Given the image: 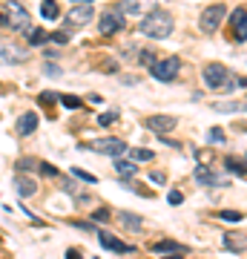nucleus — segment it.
<instances>
[{"instance_id": "28", "label": "nucleus", "mask_w": 247, "mask_h": 259, "mask_svg": "<svg viewBox=\"0 0 247 259\" xmlns=\"http://www.w3.org/2000/svg\"><path fill=\"white\" fill-rule=\"evenodd\" d=\"M58 101L64 104L66 110H78V107H81V98H75V95H61Z\"/></svg>"}, {"instance_id": "42", "label": "nucleus", "mask_w": 247, "mask_h": 259, "mask_svg": "<svg viewBox=\"0 0 247 259\" xmlns=\"http://www.w3.org/2000/svg\"><path fill=\"white\" fill-rule=\"evenodd\" d=\"M75 3H92V0H75Z\"/></svg>"}, {"instance_id": "43", "label": "nucleus", "mask_w": 247, "mask_h": 259, "mask_svg": "<svg viewBox=\"0 0 247 259\" xmlns=\"http://www.w3.org/2000/svg\"><path fill=\"white\" fill-rule=\"evenodd\" d=\"M164 259H184V257H164Z\"/></svg>"}, {"instance_id": "24", "label": "nucleus", "mask_w": 247, "mask_h": 259, "mask_svg": "<svg viewBox=\"0 0 247 259\" xmlns=\"http://www.w3.org/2000/svg\"><path fill=\"white\" fill-rule=\"evenodd\" d=\"M218 219L221 222H230V224H239L245 219V213H239V210H218Z\"/></svg>"}, {"instance_id": "15", "label": "nucleus", "mask_w": 247, "mask_h": 259, "mask_svg": "<svg viewBox=\"0 0 247 259\" xmlns=\"http://www.w3.org/2000/svg\"><path fill=\"white\" fill-rule=\"evenodd\" d=\"M15 193L17 196H23V199H29L35 190H37V185H35V179H29V176H15Z\"/></svg>"}, {"instance_id": "30", "label": "nucleus", "mask_w": 247, "mask_h": 259, "mask_svg": "<svg viewBox=\"0 0 247 259\" xmlns=\"http://www.w3.org/2000/svg\"><path fill=\"white\" fill-rule=\"evenodd\" d=\"M109 219H112V216H109V210H106V207H98V210H95V213H92V222H109Z\"/></svg>"}, {"instance_id": "21", "label": "nucleus", "mask_w": 247, "mask_h": 259, "mask_svg": "<svg viewBox=\"0 0 247 259\" xmlns=\"http://www.w3.org/2000/svg\"><path fill=\"white\" fill-rule=\"evenodd\" d=\"M40 15H43V20H58V17H61V9H58V3H55V0H43Z\"/></svg>"}, {"instance_id": "13", "label": "nucleus", "mask_w": 247, "mask_h": 259, "mask_svg": "<svg viewBox=\"0 0 247 259\" xmlns=\"http://www.w3.org/2000/svg\"><path fill=\"white\" fill-rule=\"evenodd\" d=\"M98 242L106 248V251H115V254H130V251H132L130 245H124L121 239H115V236H112V233H106V230H101V233H98Z\"/></svg>"}, {"instance_id": "5", "label": "nucleus", "mask_w": 247, "mask_h": 259, "mask_svg": "<svg viewBox=\"0 0 247 259\" xmlns=\"http://www.w3.org/2000/svg\"><path fill=\"white\" fill-rule=\"evenodd\" d=\"M6 23L12 26V29H17V32H26L29 26H32V17H29V12L20 6V3H6Z\"/></svg>"}, {"instance_id": "33", "label": "nucleus", "mask_w": 247, "mask_h": 259, "mask_svg": "<svg viewBox=\"0 0 247 259\" xmlns=\"http://www.w3.org/2000/svg\"><path fill=\"white\" fill-rule=\"evenodd\" d=\"M49 40H52V43H66V40H69V35H66V32H52Z\"/></svg>"}, {"instance_id": "27", "label": "nucleus", "mask_w": 247, "mask_h": 259, "mask_svg": "<svg viewBox=\"0 0 247 259\" xmlns=\"http://www.w3.org/2000/svg\"><path fill=\"white\" fill-rule=\"evenodd\" d=\"M245 86H247L245 75H230V86H227V92H233V89H245Z\"/></svg>"}, {"instance_id": "32", "label": "nucleus", "mask_w": 247, "mask_h": 259, "mask_svg": "<svg viewBox=\"0 0 247 259\" xmlns=\"http://www.w3.org/2000/svg\"><path fill=\"white\" fill-rule=\"evenodd\" d=\"M207 138H210L213 144H221V141H224V130H218V127H213V130L207 133Z\"/></svg>"}, {"instance_id": "2", "label": "nucleus", "mask_w": 247, "mask_h": 259, "mask_svg": "<svg viewBox=\"0 0 247 259\" xmlns=\"http://www.w3.org/2000/svg\"><path fill=\"white\" fill-rule=\"evenodd\" d=\"M230 69L224 67V64H207L204 72H201V78H204V86L207 89H213V92H227V86H230Z\"/></svg>"}, {"instance_id": "8", "label": "nucleus", "mask_w": 247, "mask_h": 259, "mask_svg": "<svg viewBox=\"0 0 247 259\" xmlns=\"http://www.w3.org/2000/svg\"><path fill=\"white\" fill-rule=\"evenodd\" d=\"M92 3H78L75 9H69V15H66V26H86L89 20H92Z\"/></svg>"}, {"instance_id": "31", "label": "nucleus", "mask_w": 247, "mask_h": 259, "mask_svg": "<svg viewBox=\"0 0 247 259\" xmlns=\"http://www.w3.org/2000/svg\"><path fill=\"white\" fill-rule=\"evenodd\" d=\"M138 61H141L144 67H152V64H155L158 58H155V52H152V49H144V52H141V58H138Z\"/></svg>"}, {"instance_id": "26", "label": "nucleus", "mask_w": 247, "mask_h": 259, "mask_svg": "<svg viewBox=\"0 0 247 259\" xmlns=\"http://www.w3.org/2000/svg\"><path fill=\"white\" fill-rule=\"evenodd\" d=\"M115 121H118V110H109V112L98 115V124H101V127H109V124H115Z\"/></svg>"}, {"instance_id": "23", "label": "nucleus", "mask_w": 247, "mask_h": 259, "mask_svg": "<svg viewBox=\"0 0 247 259\" xmlns=\"http://www.w3.org/2000/svg\"><path fill=\"white\" fill-rule=\"evenodd\" d=\"M224 248H227V251H239V254H242V251L247 248V242L242 239V236H236V233H227V236H224Z\"/></svg>"}, {"instance_id": "1", "label": "nucleus", "mask_w": 247, "mask_h": 259, "mask_svg": "<svg viewBox=\"0 0 247 259\" xmlns=\"http://www.w3.org/2000/svg\"><path fill=\"white\" fill-rule=\"evenodd\" d=\"M173 15L164 12V9H152L144 20H141V29L138 32L144 35V37H152V40H164L173 35Z\"/></svg>"}, {"instance_id": "36", "label": "nucleus", "mask_w": 247, "mask_h": 259, "mask_svg": "<svg viewBox=\"0 0 247 259\" xmlns=\"http://www.w3.org/2000/svg\"><path fill=\"white\" fill-rule=\"evenodd\" d=\"M43 72H46V75H55V78H58V75H61V67H58V64H46V67H43Z\"/></svg>"}, {"instance_id": "40", "label": "nucleus", "mask_w": 247, "mask_h": 259, "mask_svg": "<svg viewBox=\"0 0 247 259\" xmlns=\"http://www.w3.org/2000/svg\"><path fill=\"white\" fill-rule=\"evenodd\" d=\"M66 259H83V257H81V251H75V248H69V251H66Z\"/></svg>"}, {"instance_id": "19", "label": "nucleus", "mask_w": 247, "mask_h": 259, "mask_svg": "<svg viewBox=\"0 0 247 259\" xmlns=\"http://www.w3.org/2000/svg\"><path fill=\"white\" fill-rule=\"evenodd\" d=\"M26 40H29L32 46H40V43L49 40V35L43 32V29H37V26H29V29H26Z\"/></svg>"}, {"instance_id": "16", "label": "nucleus", "mask_w": 247, "mask_h": 259, "mask_svg": "<svg viewBox=\"0 0 247 259\" xmlns=\"http://www.w3.org/2000/svg\"><path fill=\"white\" fill-rule=\"evenodd\" d=\"M118 222L124 224V227H130V230H141L144 227V219L138 213H130V210H121L118 213Z\"/></svg>"}, {"instance_id": "25", "label": "nucleus", "mask_w": 247, "mask_h": 259, "mask_svg": "<svg viewBox=\"0 0 247 259\" xmlns=\"http://www.w3.org/2000/svg\"><path fill=\"white\" fill-rule=\"evenodd\" d=\"M127 153H130L132 161H149V158H152V153H149V150H141V147H130Z\"/></svg>"}, {"instance_id": "17", "label": "nucleus", "mask_w": 247, "mask_h": 259, "mask_svg": "<svg viewBox=\"0 0 247 259\" xmlns=\"http://www.w3.org/2000/svg\"><path fill=\"white\" fill-rule=\"evenodd\" d=\"M224 167L230 173H236V176H247V161L236 158V155H227V158H224Z\"/></svg>"}, {"instance_id": "22", "label": "nucleus", "mask_w": 247, "mask_h": 259, "mask_svg": "<svg viewBox=\"0 0 247 259\" xmlns=\"http://www.w3.org/2000/svg\"><path fill=\"white\" fill-rule=\"evenodd\" d=\"M155 251H158V254H181L184 248L173 239H161V242H155Z\"/></svg>"}, {"instance_id": "29", "label": "nucleus", "mask_w": 247, "mask_h": 259, "mask_svg": "<svg viewBox=\"0 0 247 259\" xmlns=\"http://www.w3.org/2000/svg\"><path fill=\"white\" fill-rule=\"evenodd\" d=\"M72 176H75V179H83V182H89V185H95V182H98V179H95L92 173L81 170V167H72Z\"/></svg>"}, {"instance_id": "39", "label": "nucleus", "mask_w": 247, "mask_h": 259, "mask_svg": "<svg viewBox=\"0 0 247 259\" xmlns=\"http://www.w3.org/2000/svg\"><path fill=\"white\" fill-rule=\"evenodd\" d=\"M40 173H43V176H55V167H52V164H46V161H43V164H40Z\"/></svg>"}, {"instance_id": "35", "label": "nucleus", "mask_w": 247, "mask_h": 259, "mask_svg": "<svg viewBox=\"0 0 247 259\" xmlns=\"http://www.w3.org/2000/svg\"><path fill=\"white\" fill-rule=\"evenodd\" d=\"M167 202H170V205H181V202H184V196L178 193V190H173V193L167 196Z\"/></svg>"}, {"instance_id": "3", "label": "nucleus", "mask_w": 247, "mask_h": 259, "mask_svg": "<svg viewBox=\"0 0 247 259\" xmlns=\"http://www.w3.org/2000/svg\"><path fill=\"white\" fill-rule=\"evenodd\" d=\"M178 69H181V61L176 58V55H170V58H161V61H155L149 72H152V78H158V81H176L178 78Z\"/></svg>"}, {"instance_id": "34", "label": "nucleus", "mask_w": 247, "mask_h": 259, "mask_svg": "<svg viewBox=\"0 0 247 259\" xmlns=\"http://www.w3.org/2000/svg\"><path fill=\"white\" fill-rule=\"evenodd\" d=\"M121 9H127V12H130V15H138V12H141V6H138V3H135V0H127V3H124V6H121Z\"/></svg>"}, {"instance_id": "37", "label": "nucleus", "mask_w": 247, "mask_h": 259, "mask_svg": "<svg viewBox=\"0 0 247 259\" xmlns=\"http://www.w3.org/2000/svg\"><path fill=\"white\" fill-rule=\"evenodd\" d=\"M29 167H35L32 158H20V161H17V170H29Z\"/></svg>"}, {"instance_id": "18", "label": "nucleus", "mask_w": 247, "mask_h": 259, "mask_svg": "<svg viewBox=\"0 0 247 259\" xmlns=\"http://www.w3.org/2000/svg\"><path fill=\"white\" fill-rule=\"evenodd\" d=\"M215 112H247V101H221L215 104Z\"/></svg>"}, {"instance_id": "14", "label": "nucleus", "mask_w": 247, "mask_h": 259, "mask_svg": "<svg viewBox=\"0 0 247 259\" xmlns=\"http://www.w3.org/2000/svg\"><path fill=\"white\" fill-rule=\"evenodd\" d=\"M17 136H32L35 130H37V112H23L20 118H17Z\"/></svg>"}, {"instance_id": "10", "label": "nucleus", "mask_w": 247, "mask_h": 259, "mask_svg": "<svg viewBox=\"0 0 247 259\" xmlns=\"http://www.w3.org/2000/svg\"><path fill=\"white\" fill-rule=\"evenodd\" d=\"M144 124H147V130H152V133H158V136H167V133H170V130L178 124V121L173 118V115H149Z\"/></svg>"}, {"instance_id": "6", "label": "nucleus", "mask_w": 247, "mask_h": 259, "mask_svg": "<svg viewBox=\"0 0 247 259\" xmlns=\"http://www.w3.org/2000/svg\"><path fill=\"white\" fill-rule=\"evenodd\" d=\"M224 15H227V6L224 3H215V6H207L204 12H201V29L204 32H215L218 26H221V20H224Z\"/></svg>"}, {"instance_id": "7", "label": "nucleus", "mask_w": 247, "mask_h": 259, "mask_svg": "<svg viewBox=\"0 0 247 259\" xmlns=\"http://www.w3.org/2000/svg\"><path fill=\"white\" fill-rule=\"evenodd\" d=\"M101 155H112V158H121V155L127 153L130 147L124 144V138H115V136H106V138H98L95 144H92Z\"/></svg>"}, {"instance_id": "4", "label": "nucleus", "mask_w": 247, "mask_h": 259, "mask_svg": "<svg viewBox=\"0 0 247 259\" xmlns=\"http://www.w3.org/2000/svg\"><path fill=\"white\" fill-rule=\"evenodd\" d=\"M98 32L101 35H118V32H124V12H121V9H115V6L104 9V12H101V20H98Z\"/></svg>"}, {"instance_id": "9", "label": "nucleus", "mask_w": 247, "mask_h": 259, "mask_svg": "<svg viewBox=\"0 0 247 259\" xmlns=\"http://www.w3.org/2000/svg\"><path fill=\"white\" fill-rule=\"evenodd\" d=\"M196 182H198V185H207V187H227V185H230V179H227V176L213 173V170H207V167H198V170H196Z\"/></svg>"}, {"instance_id": "38", "label": "nucleus", "mask_w": 247, "mask_h": 259, "mask_svg": "<svg viewBox=\"0 0 247 259\" xmlns=\"http://www.w3.org/2000/svg\"><path fill=\"white\" fill-rule=\"evenodd\" d=\"M58 98L52 95V92H40V104H55Z\"/></svg>"}, {"instance_id": "41", "label": "nucleus", "mask_w": 247, "mask_h": 259, "mask_svg": "<svg viewBox=\"0 0 247 259\" xmlns=\"http://www.w3.org/2000/svg\"><path fill=\"white\" fill-rule=\"evenodd\" d=\"M0 26H6V12H3V15H0Z\"/></svg>"}, {"instance_id": "12", "label": "nucleus", "mask_w": 247, "mask_h": 259, "mask_svg": "<svg viewBox=\"0 0 247 259\" xmlns=\"http://www.w3.org/2000/svg\"><path fill=\"white\" fill-rule=\"evenodd\" d=\"M233 37L239 43L247 40V9H236L233 12Z\"/></svg>"}, {"instance_id": "11", "label": "nucleus", "mask_w": 247, "mask_h": 259, "mask_svg": "<svg viewBox=\"0 0 247 259\" xmlns=\"http://www.w3.org/2000/svg\"><path fill=\"white\" fill-rule=\"evenodd\" d=\"M23 61H26V52L0 40V64H23Z\"/></svg>"}, {"instance_id": "20", "label": "nucleus", "mask_w": 247, "mask_h": 259, "mask_svg": "<svg viewBox=\"0 0 247 259\" xmlns=\"http://www.w3.org/2000/svg\"><path fill=\"white\" fill-rule=\"evenodd\" d=\"M115 170L121 179H132L135 173H138V167H135V161H124V158H118L115 161Z\"/></svg>"}]
</instances>
